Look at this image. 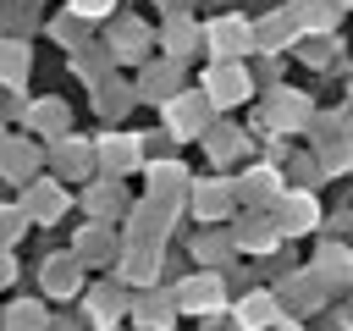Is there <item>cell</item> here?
Here are the masks:
<instances>
[{
	"label": "cell",
	"instance_id": "6da1fadb",
	"mask_svg": "<svg viewBox=\"0 0 353 331\" xmlns=\"http://www.w3.org/2000/svg\"><path fill=\"white\" fill-rule=\"evenodd\" d=\"M176 309H188V314H215V309H226V276L221 270H199V276H188V281H176Z\"/></svg>",
	"mask_w": 353,
	"mask_h": 331
},
{
	"label": "cell",
	"instance_id": "7a4b0ae2",
	"mask_svg": "<svg viewBox=\"0 0 353 331\" xmlns=\"http://www.w3.org/2000/svg\"><path fill=\"white\" fill-rule=\"evenodd\" d=\"M204 99H210V110L221 105H243L248 99V72L237 66V61H215L210 72H204Z\"/></svg>",
	"mask_w": 353,
	"mask_h": 331
},
{
	"label": "cell",
	"instance_id": "3957f363",
	"mask_svg": "<svg viewBox=\"0 0 353 331\" xmlns=\"http://www.w3.org/2000/svg\"><path fill=\"white\" fill-rule=\"evenodd\" d=\"M325 292H331V287H325L314 270H287V276H281V287H276V298H281V309H287V314L320 309V303H325Z\"/></svg>",
	"mask_w": 353,
	"mask_h": 331
},
{
	"label": "cell",
	"instance_id": "277c9868",
	"mask_svg": "<svg viewBox=\"0 0 353 331\" xmlns=\"http://www.w3.org/2000/svg\"><path fill=\"white\" fill-rule=\"evenodd\" d=\"M281 314H287V309H281V298H276L270 287H254V292H243V298H237V309H232L237 331H270Z\"/></svg>",
	"mask_w": 353,
	"mask_h": 331
},
{
	"label": "cell",
	"instance_id": "5b68a950",
	"mask_svg": "<svg viewBox=\"0 0 353 331\" xmlns=\"http://www.w3.org/2000/svg\"><path fill=\"white\" fill-rule=\"evenodd\" d=\"M165 121H171V138H199L210 127V99L204 94H176V99H165Z\"/></svg>",
	"mask_w": 353,
	"mask_h": 331
},
{
	"label": "cell",
	"instance_id": "8992f818",
	"mask_svg": "<svg viewBox=\"0 0 353 331\" xmlns=\"http://www.w3.org/2000/svg\"><path fill=\"white\" fill-rule=\"evenodd\" d=\"M188 166H176V160H154L149 166V199L160 204V210H176L182 199H188Z\"/></svg>",
	"mask_w": 353,
	"mask_h": 331
},
{
	"label": "cell",
	"instance_id": "52a82bcc",
	"mask_svg": "<svg viewBox=\"0 0 353 331\" xmlns=\"http://www.w3.org/2000/svg\"><path fill=\"white\" fill-rule=\"evenodd\" d=\"M276 232H287V237H298V232H309V226H320V210H314V199L309 193H281L276 199Z\"/></svg>",
	"mask_w": 353,
	"mask_h": 331
},
{
	"label": "cell",
	"instance_id": "ba28073f",
	"mask_svg": "<svg viewBox=\"0 0 353 331\" xmlns=\"http://www.w3.org/2000/svg\"><path fill=\"white\" fill-rule=\"evenodd\" d=\"M127 314H132V325H143V331H171L176 298H171V292H143L138 303H127Z\"/></svg>",
	"mask_w": 353,
	"mask_h": 331
},
{
	"label": "cell",
	"instance_id": "9c48e42d",
	"mask_svg": "<svg viewBox=\"0 0 353 331\" xmlns=\"http://www.w3.org/2000/svg\"><path fill=\"white\" fill-rule=\"evenodd\" d=\"M204 39H210V50H215L221 61H232V55H243V50L254 44V28H248L243 17H226V22L204 28Z\"/></svg>",
	"mask_w": 353,
	"mask_h": 331
},
{
	"label": "cell",
	"instance_id": "30bf717a",
	"mask_svg": "<svg viewBox=\"0 0 353 331\" xmlns=\"http://www.w3.org/2000/svg\"><path fill=\"white\" fill-rule=\"evenodd\" d=\"M188 193H193V215L199 221H226L232 215V188L226 182H188Z\"/></svg>",
	"mask_w": 353,
	"mask_h": 331
},
{
	"label": "cell",
	"instance_id": "8fae6325",
	"mask_svg": "<svg viewBox=\"0 0 353 331\" xmlns=\"http://www.w3.org/2000/svg\"><path fill=\"white\" fill-rule=\"evenodd\" d=\"M83 314H88V325H94V331H116V320L127 314L121 287H94V292H88V303H83Z\"/></svg>",
	"mask_w": 353,
	"mask_h": 331
},
{
	"label": "cell",
	"instance_id": "7c38bea8",
	"mask_svg": "<svg viewBox=\"0 0 353 331\" xmlns=\"http://www.w3.org/2000/svg\"><path fill=\"white\" fill-rule=\"evenodd\" d=\"M232 248H243V254L276 248V221H270V215H243V221L232 226Z\"/></svg>",
	"mask_w": 353,
	"mask_h": 331
},
{
	"label": "cell",
	"instance_id": "4fadbf2b",
	"mask_svg": "<svg viewBox=\"0 0 353 331\" xmlns=\"http://www.w3.org/2000/svg\"><path fill=\"white\" fill-rule=\"evenodd\" d=\"M265 116H270V132H292L298 121H309V99H303V94H292V88H276Z\"/></svg>",
	"mask_w": 353,
	"mask_h": 331
},
{
	"label": "cell",
	"instance_id": "5bb4252c",
	"mask_svg": "<svg viewBox=\"0 0 353 331\" xmlns=\"http://www.w3.org/2000/svg\"><path fill=\"white\" fill-rule=\"evenodd\" d=\"M17 210H22L28 221H44V226H50V221L66 210V193H61L55 182H33V188H28V199H22Z\"/></svg>",
	"mask_w": 353,
	"mask_h": 331
},
{
	"label": "cell",
	"instance_id": "9a60e30c",
	"mask_svg": "<svg viewBox=\"0 0 353 331\" xmlns=\"http://www.w3.org/2000/svg\"><path fill=\"white\" fill-rule=\"evenodd\" d=\"M154 259H160V248L132 237V243H127V254H121V270H116V276H121V281H132V287H149V281H154Z\"/></svg>",
	"mask_w": 353,
	"mask_h": 331
},
{
	"label": "cell",
	"instance_id": "2e32d148",
	"mask_svg": "<svg viewBox=\"0 0 353 331\" xmlns=\"http://www.w3.org/2000/svg\"><path fill=\"white\" fill-rule=\"evenodd\" d=\"M314 276H320L325 287H347V281H353V248H347V243H325L320 259H314Z\"/></svg>",
	"mask_w": 353,
	"mask_h": 331
},
{
	"label": "cell",
	"instance_id": "e0dca14e",
	"mask_svg": "<svg viewBox=\"0 0 353 331\" xmlns=\"http://www.w3.org/2000/svg\"><path fill=\"white\" fill-rule=\"evenodd\" d=\"M77 281H83V270H77V254H55V259H44V292H55V298H72V292H77Z\"/></svg>",
	"mask_w": 353,
	"mask_h": 331
},
{
	"label": "cell",
	"instance_id": "ac0fdd59",
	"mask_svg": "<svg viewBox=\"0 0 353 331\" xmlns=\"http://www.w3.org/2000/svg\"><path fill=\"white\" fill-rule=\"evenodd\" d=\"M99 166L110 171V177H121V171H132L138 166V132L127 138V132H116V138H105L99 143Z\"/></svg>",
	"mask_w": 353,
	"mask_h": 331
},
{
	"label": "cell",
	"instance_id": "d6986e66",
	"mask_svg": "<svg viewBox=\"0 0 353 331\" xmlns=\"http://www.w3.org/2000/svg\"><path fill=\"white\" fill-rule=\"evenodd\" d=\"M193 259L210 265V270H226V265H232V232H204V237L193 243Z\"/></svg>",
	"mask_w": 353,
	"mask_h": 331
},
{
	"label": "cell",
	"instance_id": "ffe728a7",
	"mask_svg": "<svg viewBox=\"0 0 353 331\" xmlns=\"http://www.w3.org/2000/svg\"><path fill=\"white\" fill-rule=\"evenodd\" d=\"M116 254V237L105 232V221H94L83 237H77V259H110Z\"/></svg>",
	"mask_w": 353,
	"mask_h": 331
},
{
	"label": "cell",
	"instance_id": "44dd1931",
	"mask_svg": "<svg viewBox=\"0 0 353 331\" xmlns=\"http://www.w3.org/2000/svg\"><path fill=\"white\" fill-rule=\"evenodd\" d=\"M44 325H50V314H44V303H33V298L11 303V314H6V331H44Z\"/></svg>",
	"mask_w": 353,
	"mask_h": 331
},
{
	"label": "cell",
	"instance_id": "7402d4cb",
	"mask_svg": "<svg viewBox=\"0 0 353 331\" xmlns=\"http://www.w3.org/2000/svg\"><path fill=\"white\" fill-rule=\"evenodd\" d=\"M204 143H210V160L221 166V160H232L243 149V132L237 127H204Z\"/></svg>",
	"mask_w": 353,
	"mask_h": 331
},
{
	"label": "cell",
	"instance_id": "603a6c76",
	"mask_svg": "<svg viewBox=\"0 0 353 331\" xmlns=\"http://www.w3.org/2000/svg\"><path fill=\"white\" fill-rule=\"evenodd\" d=\"M276 193H281V182H276V171H270V166H254V171L243 177V199H248V204L276 199Z\"/></svg>",
	"mask_w": 353,
	"mask_h": 331
},
{
	"label": "cell",
	"instance_id": "cb8c5ba5",
	"mask_svg": "<svg viewBox=\"0 0 353 331\" xmlns=\"http://www.w3.org/2000/svg\"><path fill=\"white\" fill-rule=\"evenodd\" d=\"M143 39H149V33H143L138 22H121V28H116V39H110V55H116V61H127V55H138V50H143Z\"/></svg>",
	"mask_w": 353,
	"mask_h": 331
},
{
	"label": "cell",
	"instance_id": "d4e9b609",
	"mask_svg": "<svg viewBox=\"0 0 353 331\" xmlns=\"http://www.w3.org/2000/svg\"><path fill=\"white\" fill-rule=\"evenodd\" d=\"M83 204H88V215H116V210H121V188H116V182H99Z\"/></svg>",
	"mask_w": 353,
	"mask_h": 331
},
{
	"label": "cell",
	"instance_id": "484cf974",
	"mask_svg": "<svg viewBox=\"0 0 353 331\" xmlns=\"http://www.w3.org/2000/svg\"><path fill=\"white\" fill-rule=\"evenodd\" d=\"M193 44H199V33H193L188 22H171V28H165V55H171V61H182Z\"/></svg>",
	"mask_w": 353,
	"mask_h": 331
},
{
	"label": "cell",
	"instance_id": "4316f807",
	"mask_svg": "<svg viewBox=\"0 0 353 331\" xmlns=\"http://www.w3.org/2000/svg\"><path fill=\"white\" fill-rule=\"evenodd\" d=\"M22 226H28V215H22L17 204H0V248H6V243H17V237H22Z\"/></svg>",
	"mask_w": 353,
	"mask_h": 331
},
{
	"label": "cell",
	"instance_id": "83f0119b",
	"mask_svg": "<svg viewBox=\"0 0 353 331\" xmlns=\"http://www.w3.org/2000/svg\"><path fill=\"white\" fill-rule=\"evenodd\" d=\"M55 166H61V171H83V166H94V154H88L83 143H61V149H55Z\"/></svg>",
	"mask_w": 353,
	"mask_h": 331
},
{
	"label": "cell",
	"instance_id": "f1b7e54d",
	"mask_svg": "<svg viewBox=\"0 0 353 331\" xmlns=\"http://www.w3.org/2000/svg\"><path fill=\"white\" fill-rule=\"evenodd\" d=\"M0 77L6 83H22V50L17 44H0Z\"/></svg>",
	"mask_w": 353,
	"mask_h": 331
},
{
	"label": "cell",
	"instance_id": "f546056e",
	"mask_svg": "<svg viewBox=\"0 0 353 331\" xmlns=\"http://www.w3.org/2000/svg\"><path fill=\"white\" fill-rule=\"evenodd\" d=\"M342 166H353V149H347V143H331L325 160H320V171H342Z\"/></svg>",
	"mask_w": 353,
	"mask_h": 331
},
{
	"label": "cell",
	"instance_id": "4dcf8cb0",
	"mask_svg": "<svg viewBox=\"0 0 353 331\" xmlns=\"http://www.w3.org/2000/svg\"><path fill=\"white\" fill-rule=\"evenodd\" d=\"M116 0H72V17H110Z\"/></svg>",
	"mask_w": 353,
	"mask_h": 331
},
{
	"label": "cell",
	"instance_id": "1f68e13d",
	"mask_svg": "<svg viewBox=\"0 0 353 331\" xmlns=\"http://www.w3.org/2000/svg\"><path fill=\"white\" fill-rule=\"evenodd\" d=\"M33 121H39V127H66V110H61V105H39Z\"/></svg>",
	"mask_w": 353,
	"mask_h": 331
},
{
	"label": "cell",
	"instance_id": "d6a6232c",
	"mask_svg": "<svg viewBox=\"0 0 353 331\" xmlns=\"http://www.w3.org/2000/svg\"><path fill=\"white\" fill-rule=\"evenodd\" d=\"M11 276H17V265H11V254H6V248H0V287H6V281H11Z\"/></svg>",
	"mask_w": 353,
	"mask_h": 331
},
{
	"label": "cell",
	"instance_id": "836d02e7",
	"mask_svg": "<svg viewBox=\"0 0 353 331\" xmlns=\"http://www.w3.org/2000/svg\"><path fill=\"white\" fill-rule=\"evenodd\" d=\"M270 331H303V325H298V320H287V314H281V320H276V325H270Z\"/></svg>",
	"mask_w": 353,
	"mask_h": 331
},
{
	"label": "cell",
	"instance_id": "e575fe53",
	"mask_svg": "<svg viewBox=\"0 0 353 331\" xmlns=\"http://www.w3.org/2000/svg\"><path fill=\"white\" fill-rule=\"evenodd\" d=\"M342 325H347V331H353V298H347V309H342Z\"/></svg>",
	"mask_w": 353,
	"mask_h": 331
},
{
	"label": "cell",
	"instance_id": "d590c367",
	"mask_svg": "<svg viewBox=\"0 0 353 331\" xmlns=\"http://www.w3.org/2000/svg\"><path fill=\"white\" fill-rule=\"evenodd\" d=\"M160 6H165V11H182V6H188V0H160Z\"/></svg>",
	"mask_w": 353,
	"mask_h": 331
},
{
	"label": "cell",
	"instance_id": "8d00e7d4",
	"mask_svg": "<svg viewBox=\"0 0 353 331\" xmlns=\"http://www.w3.org/2000/svg\"><path fill=\"white\" fill-rule=\"evenodd\" d=\"M336 6H353V0H336Z\"/></svg>",
	"mask_w": 353,
	"mask_h": 331
}]
</instances>
